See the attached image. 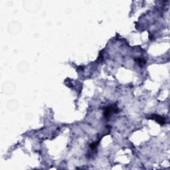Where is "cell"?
I'll use <instances>...</instances> for the list:
<instances>
[{"mask_svg":"<svg viewBox=\"0 0 170 170\" xmlns=\"http://www.w3.org/2000/svg\"><path fill=\"white\" fill-rule=\"evenodd\" d=\"M16 89V85L12 82H6L3 85V91L7 94H11L14 93Z\"/></svg>","mask_w":170,"mask_h":170,"instance_id":"7a4b0ae2","label":"cell"},{"mask_svg":"<svg viewBox=\"0 0 170 170\" xmlns=\"http://www.w3.org/2000/svg\"><path fill=\"white\" fill-rule=\"evenodd\" d=\"M148 118L150 120H153L156 121L158 124H160L161 126H163L165 124V118L163 116L157 115V114H151V115L148 117Z\"/></svg>","mask_w":170,"mask_h":170,"instance_id":"277c9868","label":"cell"},{"mask_svg":"<svg viewBox=\"0 0 170 170\" xmlns=\"http://www.w3.org/2000/svg\"><path fill=\"white\" fill-rule=\"evenodd\" d=\"M118 108L116 105H110L106 106L104 110V116L106 118H109L110 116L113 113H117Z\"/></svg>","mask_w":170,"mask_h":170,"instance_id":"3957f363","label":"cell"},{"mask_svg":"<svg viewBox=\"0 0 170 170\" xmlns=\"http://www.w3.org/2000/svg\"><path fill=\"white\" fill-rule=\"evenodd\" d=\"M19 104L17 100H10L8 104H7V108H8L10 111H15L18 108Z\"/></svg>","mask_w":170,"mask_h":170,"instance_id":"8992f818","label":"cell"},{"mask_svg":"<svg viewBox=\"0 0 170 170\" xmlns=\"http://www.w3.org/2000/svg\"><path fill=\"white\" fill-rule=\"evenodd\" d=\"M22 29V25L18 21L10 23L8 25V31L11 35H17L19 33Z\"/></svg>","mask_w":170,"mask_h":170,"instance_id":"6da1fadb","label":"cell"},{"mask_svg":"<svg viewBox=\"0 0 170 170\" xmlns=\"http://www.w3.org/2000/svg\"><path fill=\"white\" fill-rule=\"evenodd\" d=\"M29 64L28 62H27L25 61L21 62L20 63H19V65L17 66L18 70L20 73H26L27 70H29Z\"/></svg>","mask_w":170,"mask_h":170,"instance_id":"5b68a950","label":"cell"},{"mask_svg":"<svg viewBox=\"0 0 170 170\" xmlns=\"http://www.w3.org/2000/svg\"><path fill=\"white\" fill-rule=\"evenodd\" d=\"M135 61L138 63V65H139L140 66H144L145 65V62H146V61L143 58H136L135 59Z\"/></svg>","mask_w":170,"mask_h":170,"instance_id":"52a82bcc","label":"cell"}]
</instances>
